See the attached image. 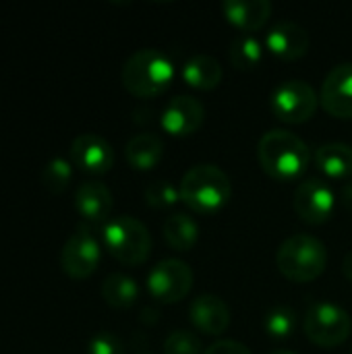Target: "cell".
I'll return each instance as SVG.
<instances>
[{"mask_svg": "<svg viewBox=\"0 0 352 354\" xmlns=\"http://www.w3.org/2000/svg\"><path fill=\"white\" fill-rule=\"evenodd\" d=\"M195 276L189 263L180 259H162L151 268L147 274V290L149 295L164 305H174L180 303L185 297H189L193 288Z\"/></svg>", "mask_w": 352, "mask_h": 354, "instance_id": "8", "label": "cell"}, {"mask_svg": "<svg viewBox=\"0 0 352 354\" xmlns=\"http://www.w3.org/2000/svg\"><path fill=\"white\" fill-rule=\"evenodd\" d=\"M270 354H297V353H293V351H274V353H270Z\"/></svg>", "mask_w": 352, "mask_h": 354, "instance_id": "32", "label": "cell"}, {"mask_svg": "<svg viewBox=\"0 0 352 354\" xmlns=\"http://www.w3.org/2000/svg\"><path fill=\"white\" fill-rule=\"evenodd\" d=\"M311 44L309 31L295 21H278L266 33V48L280 60H299Z\"/></svg>", "mask_w": 352, "mask_h": 354, "instance_id": "14", "label": "cell"}, {"mask_svg": "<svg viewBox=\"0 0 352 354\" xmlns=\"http://www.w3.org/2000/svg\"><path fill=\"white\" fill-rule=\"evenodd\" d=\"M342 272H344L346 280H351L352 282V251L344 255V261H342Z\"/></svg>", "mask_w": 352, "mask_h": 354, "instance_id": "31", "label": "cell"}, {"mask_svg": "<svg viewBox=\"0 0 352 354\" xmlns=\"http://www.w3.org/2000/svg\"><path fill=\"white\" fill-rule=\"evenodd\" d=\"M102 299L114 309H129L139 299V286L131 276L110 274L102 282Z\"/></svg>", "mask_w": 352, "mask_h": 354, "instance_id": "22", "label": "cell"}, {"mask_svg": "<svg viewBox=\"0 0 352 354\" xmlns=\"http://www.w3.org/2000/svg\"><path fill=\"white\" fill-rule=\"evenodd\" d=\"M71 176H73L71 162L64 160V158H52L41 170V185H44V189L48 193L58 195L68 187Z\"/></svg>", "mask_w": 352, "mask_h": 354, "instance_id": "25", "label": "cell"}, {"mask_svg": "<svg viewBox=\"0 0 352 354\" xmlns=\"http://www.w3.org/2000/svg\"><path fill=\"white\" fill-rule=\"evenodd\" d=\"M172 79V60L156 48H141L133 52L120 68V81L124 89L131 95L143 100L164 93L170 87Z\"/></svg>", "mask_w": 352, "mask_h": 354, "instance_id": "3", "label": "cell"}, {"mask_svg": "<svg viewBox=\"0 0 352 354\" xmlns=\"http://www.w3.org/2000/svg\"><path fill=\"white\" fill-rule=\"evenodd\" d=\"M112 193L100 180H85L75 191V207L85 222L106 224L112 212Z\"/></svg>", "mask_w": 352, "mask_h": 354, "instance_id": "16", "label": "cell"}, {"mask_svg": "<svg viewBox=\"0 0 352 354\" xmlns=\"http://www.w3.org/2000/svg\"><path fill=\"white\" fill-rule=\"evenodd\" d=\"M68 153H71V162L77 168L91 172V174H104L114 164L112 145L95 133H83L75 137Z\"/></svg>", "mask_w": 352, "mask_h": 354, "instance_id": "13", "label": "cell"}, {"mask_svg": "<svg viewBox=\"0 0 352 354\" xmlns=\"http://www.w3.org/2000/svg\"><path fill=\"white\" fill-rule=\"evenodd\" d=\"M180 75H183L187 85H191L195 89L210 91V89H216L220 85L224 73H222L220 62L214 56H210V54H195V56H191L183 64Z\"/></svg>", "mask_w": 352, "mask_h": 354, "instance_id": "20", "label": "cell"}, {"mask_svg": "<svg viewBox=\"0 0 352 354\" xmlns=\"http://www.w3.org/2000/svg\"><path fill=\"white\" fill-rule=\"evenodd\" d=\"M230 62L239 71H251L263 60V48L259 39L251 33H241L230 44Z\"/></svg>", "mask_w": 352, "mask_h": 354, "instance_id": "23", "label": "cell"}, {"mask_svg": "<svg viewBox=\"0 0 352 354\" xmlns=\"http://www.w3.org/2000/svg\"><path fill=\"white\" fill-rule=\"evenodd\" d=\"M319 104L334 118H352V62H342L326 75Z\"/></svg>", "mask_w": 352, "mask_h": 354, "instance_id": "12", "label": "cell"}, {"mask_svg": "<svg viewBox=\"0 0 352 354\" xmlns=\"http://www.w3.org/2000/svg\"><path fill=\"white\" fill-rule=\"evenodd\" d=\"M189 319L197 332L205 336H220L230 326V309L216 295H201L189 307Z\"/></svg>", "mask_w": 352, "mask_h": 354, "instance_id": "15", "label": "cell"}, {"mask_svg": "<svg viewBox=\"0 0 352 354\" xmlns=\"http://www.w3.org/2000/svg\"><path fill=\"white\" fill-rule=\"evenodd\" d=\"M293 205L305 224L317 226L332 218L336 199L332 187L324 178H307L297 187Z\"/></svg>", "mask_w": 352, "mask_h": 354, "instance_id": "10", "label": "cell"}, {"mask_svg": "<svg viewBox=\"0 0 352 354\" xmlns=\"http://www.w3.org/2000/svg\"><path fill=\"white\" fill-rule=\"evenodd\" d=\"M87 354H122V342L112 332H98L89 338Z\"/></svg>", "mask_w": 352, "mask_h": 354, "instance_id": "28", "label": "cell"}, {"mask_svg": "<svg viewBox=\"0 0 352 354\" xmlns=\"http://www.w3.org/2000/svg\"><path fill=\"white\" fill-rule=\"evenodd\" d=\"M303 330L313 344L322 348H334L349 340L352 319L342 307L334 303H315L305 313Z\"/></svg>", "mask_w": 352, "mask_h": 354, "instance_id": "6", "label": "cell"}, {"mask_svg": "<svg viewBox=\"0 0 352 354\" xmlns=\"http://www.w3.org/2000/svg\"><path fill=\"white\" fill-rule=\"evenodd\" d=\"M180 201L201 216H214L232 197L230 176L214 164H197L180 180Z\"/></svg>", "mask_w": 352, "mask_h": 354, "instance_id": "2", "label": "cell"}, {"mask_svg": "<svg viewBox=\"0 0 352 354\" xmlns=\"http://www.w3.org/2000/svg\"><path fill=\"white\" fill-rule=\"evenodd\" d=\"M102 257V247L87 224H79L60 251V268L73 280L89 278Z\"/></svg>", "mask_w": 352, "mask_h": 354, "instance_id": "9", "label": "cell"}, {"mask_svg": "<svg viewBox=\"0 0 352 354\" xmlns=\"http://www.w3.org/2000/svg\"><path fill=\"white\" fill-rule=\"evenodd\" d=\"M164 239L174 251H191L199 241V224L193 216L174 212L164 222Z\"/></svg>", "mask_w": 352, "mask_h": 354, "instance_id": "21", "label": "cell"}, {"mask_svg": "<svg viewBox=\"0 0 352 354\" xmlns=\"http://www.w3.org/2000/svg\"><path fill=\"white\" fill-rule=\"evenodd\" d=\"M205 354H253L245 344L237 340H218L210 348H205Z\"/></svg>", "mask_w": 352, "mask_h": 354, "instance_id": "29", "label": "cell"}, {"mask_svg": "<svg viewBox=\"0 0 352 354\" xmlns=\"http://www.w3.org/2000/svg\"><path fill=\"white\" fill-rule=\"evenodd\" d=\"M342 203H344V207L352 214V180H349L342 187Z\"/></svg>", "mask_w": 352, "mask_h": 354, "instance_id": "30", "label": "cell"}, {"mask_svg": "<svg viewBox=\"0 0 352 354\" xmlns=\"http://www.w3.org/2000/svg\"><path fill=\"white\" fill-rule=\"evenodd\" d=\"M317 93L315 89L303 79H288L282 81L270 97L272 114L288 124H301L313 118L317 110Z\"/></svg>", "mask_w": 352, "mask_h": 354, "instance_id": "7", "label": "cell"}, {"mask_svg": "<svg viewBox=\"0 0 352 354\" xmlns=\"http://www.w3.org/2000/svg\"><path fill=\"white\" fill-rule=\"evenodd\" d=\"M222 12L230 25L243 33L259 31L272 17L270 0H226L222 2Z\"/></svg>", "mask_w": 352, "mask_h": 354, "instance_id": "17", "label": "cell"}, {"mask_svg": "<svg viewBox=\"0 0 352 354\" xmlns=\"http://www.w3.org/2000/svg\"><path fill=\"white\" fill-rule=\"evenodd\" d=\"M205 106L189 93L174 95L160 116V124L172 137H189L203 127Z\"/></svg>", "mask_w": 352, "mask_h": 354, "instance_id": "11", "label": "cell"}, {"mask_svg": "<svg viewBox=\"0 0 352 354\" xmlns=\"http://www.w3.org/2000/svg\"><path fill=\"white\" fill-rule=\"evenodd\" d=\"M276 266L290 282L307 284L326 272L328 249L313 234H293L280 245L276 253Z\"/></svg>", "mask_w": 352, "mask_h": 354, "instance_id": "4", "label": "cell"}, {"mask_svg": "<svg viewBox=\"0 0 352 354\" xmlns=\"http://www.w3.org/2000/svg\"><path fill=\"white\" fill-rule=\"evenodd\" d=\"M102 243L118 263L129 268L145 263L151 253L149 230L131 216L110 218L102 228Z\"/></svg>", "mask_w": 352, "mask_h": 354, "instance_id": "5", "label": "cell"}, {"mask_svg": "<svg viewBox=\"0 0 352 354\" xmlns=\"http://www.w3.org/2000/svg\"><path fill=\"white\" fill-rule=\"evenodd\" d=\"M164 353L166 354H205L201 338L189 330H174L164 340Z\"/></svg>", "mask_w": 352, "mask_h": 354, "instance_id": "27", "label": "cell"}, {"mask_svg": "<svg viewBox=\"0 0 352 354\" xmlns=\"http://www.w3.org/2000/svg\"><path fill=\"white\" fill-rule=\"evenodd\" d=\"M317 168L336 180H351L352 176V145L330 141L315 149Z\"/></svg>", "mask_w": 352, "mask_h": 354, "instance_id": "19", "label": "cell"}, {"mask_svg": "<svg viewBox=\"0 0 352 354\" xmlns=\"http://www.w3.org/2000/svg\"><path fill=\"white\" fill-rule=\"evenodd\" d=\"M351 354H352V353H351Z\"/></svg>", "mask_w": 352, "mask_h": 354, "instance_id": "33", "label": "cell"}, {"mask_svg": "<svg viewBox=\"0 0 352 354\" xmlns=\"http://www.w3.org/2000/svg\"><path fill=\"white\" fill-rule=\"evenodd\" d=\"M143 195H145V203L156 209H168L180 201V189H176L168 180H156L147 185Z\"/></svg>", "mask_w": 352, "mask_h": 354, "instance_id": "26", "label": "cell"}, {"mask_svg": "<svg viewBox=\"0 0 352 354\" xmlns=\"http://www.w3.org/2000/svg\"><path fill=\"white\" fill-rule=\"evenodd\" d=\"M257 160L268 176L278 183H290L307 172L311 149L293 131L272 129L257 143Z\"/></svg>", "mask_w": 352, "mask_h": 354, "instance_id": "1", "label": "cell"}, {"mask_svg": "<svg viewBox=\"0 0 352 354\" xmlns=\"http://www.w3.org/2000/svg\"><path fill=\"white\" fill-rule=\"evenodd\" d=\"M299 326V317H297V311L288 305H278L274 309L268 311L266 319H263V328H266V334L272 336V338H290L295 334Z\"/></svg>", "mask_w": 352, "mask_h": 354, "instance_id": "24", "label": "cell"}, {"mask_svg": "<svg viewBox=\"0 0 352 354\" xmlns=\"http://www.w3.org/2000/svg\"><path fill=\"white\" fill-rule=\"evenodd\" d=\"M164 156V141L156 133H139L124 145V158L135 170H151Z\"/></svg>", "mask_w": 352, "mask_h": 354, "instance_id": "18", "label": "cell"}]
</instances>
